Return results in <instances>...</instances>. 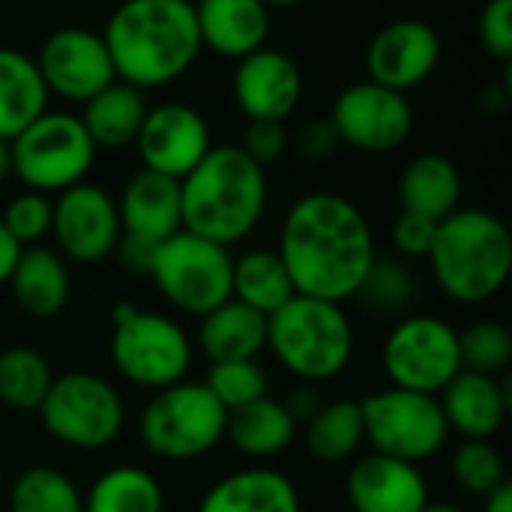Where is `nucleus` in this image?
Here are the masks:
<instances>
[{"label":"nucleus","instance_id":"17","mask_svg":"<svg viewBox=\"0 0 512 512\" xmlns=\"http://www.w3.org/2000/svg\"><path fill=\"white\" fill-rule=\"evenodd\" d=\"M441 36L429 21L399 18L384 24L366 48L369 81L408 93L432 78L441 63Z\"/></svg>","mask_w":512,"mask_h":512},{"label":"nucleus","instance_id":"28","mask_svg":"<svg viewBox=\"0 0 512 512\" xmlns=\"http://www.w3.org/2000/svg\"><path fill=\"white\" fill-rule=\"evenodd\" d=\"M48 87L30 54L0 45V138L12 141L48 111Z\"/></svg>","mask_w":512,"mask_h":512},{"label":"nucleus","instance_id":"29","mask_svg":"<svg viewBox=\"0 0 512 512\" xmlns=\"http://www.w3.org/2000/svg\"><path fill=\"white\" fill-rule=\"evenodd\" d=\"M228 441L249 459H273L285 453L297 435V420L288 408L270 396L249 402L228 414Z\"/></svg>","mask_w":512,"mask_h":512},{"label":"nucleus","instance_id":"2","mask_svg":"<svg viewBox=\"0 0 512 512\" xmlns=\"http://www.w3.org/2000/svg\"><path fill=\"white\" fill-rule=\"evenodd\" d=\"M120 81L138 90L168 87L201 54L195 0H123L102 30Z\"/></svg>","mask_w":512,"mask_h":512},{"label":"nucleus","instance_id":"10","mask_svg":"<svg viewBox=\"0 0 512 512\" xmlns=\"http://www.w3.org/2000/svg\"><path fill=\"white\" fill-rule=\"evenodd\" d=\"M39 420L45 432L72 450H105L111 447L126 423L120 393L93 372H66L51 381Z\"/></svg>","mask_w":512,"mask_h":512},{"label":"nucleus","instance_id":"31","mask_svg":"<svg viewBox=\"0 0 512 512\" xmlns=\"http://www.w3.org/2000/svg\"><path fill=\"white\" fill-rule=\"evenodd\" d=\"M366 444L363 408L354 399L327 402L306 423V447L318 462H348Z\"/></svg>","mask_w":512,"mask_h":512},{"label":"nucleus","instance_id":"23","mask_svg":"<svg viewBox=\"0 0 512 512\" xmlns=\"http://www.w3.org/2000/svg\"><path fill=\"white\" fill-rule=\"evenodd\" d=\"M198 512H300V495L285 474L246 468L213 483Z\"/></svg>","mask_w":512,"mask_h":512},{"label":"nucleus","instance_id":"43","mask_svg":"<svg viewBox=\"0 0 512 512\" xmlns=\"http://www.w3.org/2000/svg\"><path fill=\"white\" fill-rule=\"evenodd\" d=\"M339 147H342V141H339V132L330 117H315V120L303 123V129L297 135V150L309 162H324Z\"/></svg>","mask_w":512,"mask_h":512},{"label":"nucleus","instance_id":"24","mask_svg":"<svg viewBox=\"0 0 512 512\" xmlns=\"http://www.w3.org/2000/svg\"><path fill=\"white\" fill-rule=\"evenodd\" d=\"M6 285H12L15 303L33 318H54L57 312H63L72 294L63 255L39 243L21 249Z\"/></svg>","mask_w":512,"mask_h":512},{"label":"nucleus","instance_id":"32","mask_svg":"<svg viewBox=\"0 0 512 512\" xmlns=\"http://www.w3.org/2000/svg\"><path fill=\"white\" fill-rule=\"evenodd\" d=\"M84 512H165L159 480L135 465H117L93 480Z\"/></svg>","mask_w":512,"mask_h":512},{"label":"nucleus","instance_id":"48","mask_svg":"<svg viewBox=\"0 0 512 512\" xmlns=\"http://www.w3.org/2000/svg\"><path fill=\"white\" fill-rule=\"evenodd\" d=\"M483 512H512V483H501L492 495L483 498Z\"/></svg>","mask_w":512,"mask_h":512},{"label":"nucleus","instance_id":"19","mask_svg":"<svg viewBox=\"0 0 512 512\" xmlns=\"http://www.w3.org/2000/svg\"><path fill=\"white\" fill-rule=\"evenodd\" d=\"M348 504L354 512H423L429 483L417 465L372 453L348 474Z\"/></svg>","mask_w":512,"mask_h":512},{"label":"nucleus","instance_id":"38","mask_svg":"<svg viewBox=\"0 0 512 512\" xmlns=\"http://www.w3.org/2000/svg\"><path fill=\"white\" fill-rule=\"evenodd\" d=\"M450 468H453L456 486L474 498H486L501 483H507L504 456L489 441H462L453 453Z\"/></svg>","mask_w":512,"mask_h":512},{"label":"nucleus","instance_id":"3","mask_svg":"<svg viewBox=\"0 0 512 512\" xmlns=\"http://www.w3.org/2000/svg\"><path fill=\"white\" fill-rule=\"evenodd\" d=\"M183 231L219 246L246 240L267 210V168L252 162L240 144H213L180 180Z\"/></svg>","mask_w":512,"mask_h":512},{"label":"nucleus","instance_id":"30","mask_svg":"<svg viewBox=\"0 0 512 512\" xmlns=\"http://www.w3.org/2000/svg\"><path fill=\"white\" fill-rule=\"evenodd\" d=\"M294 282L273 249H252L240 258H234L231 273V297L246 303L249 309L270 318L294 297Z\"/></svg>","mask_w":512,"mask_h":512},{"label":"nucleus","instance_id":"35","mask_svg":"<svg viewBox=\"0 0 512 512\" xmlns=\"http://www.w3.org/2000/svg\"><path fill=\"white\" fill-rule=\"evenodd\" d=\"M414 294H417V282L405 261L375 258L354 297L363 303V309L375 315H399L411 306Z\"/></svg>","mask_w":512,"mask_h":512},{"label":"nucleus","instance_id":"45","mask_svg":"<svg viewBox=\"0 0 512 512\" xmlns=\"http://www.w3.org/2000/svg\"><path fill=\"white\" fill-rule=\"evenodd\" d=\"M282 405L288 408V414H291L297 423H309V420L315 417V411H318L324 402H321V396L315 393V387H312V384H306V387L294 390Z\"/></svg>","mask_w":512,"mask_h":512},{"label":"nucleus","instance_id":"26","mask_svg":"<svg viewBox=\"0 0 512 512\" xmlns=\"http://www.w3.org/2000/svg\"><path fill=\"white\" fill-rule=\"evenodd\" d=\"M402 210L426 216L432 222L447 219L462 207V171L441 153H423L411 159L399 177Z\"/></svg>","mask_w":512,"mask_h":512},{"label":"nucleus","instance_id":"46","mask_svg":"<svg viewBox=\"0 0 512 512\" xmlns=\"http://www.w3.org/2000/svg\"><path fill=\"white\" fill-rule=\"evenodd\" d=\"M512 99V84H510V72H504L501 81L489 84L480 90V108L483 111H492V114H501Z\"/></svg>","mask_w":512,"mask_h":512},{"label":"nucleus","instance_id":"25","mask_svg":"<svg viewBox=\"0 0 512 512\" xmlns=\"http://www.w3.org/2000/svg\"><path fill=\"white\" fill-rule=\"evenodd\" d=\"M198 345L210 363L255 360L267 348V318L231 297L201 315Z\"/></svg>","mask_w":512,"mask_h":512},{"label":"nucleus","instance_id":"6","mask_svg":"<svg viewBox=\"0 0 512 512\" xmlns=\"http://www.w3.org/2000/svg\"><path fill=\"white\" fill-rule=\"evenodd\" d=\"M228 411L207 384L180 381L156 390L138 417V438L147 453L165 462H192L207 456L225 438Z\"/></svg>","mask_w":512,"mask_h":512},{"label":"nucleus","instance_id":"34","mask_svg":"<svg viewBox=\"0 0 512 512\" xmlns=\"http://www.w3.org/2000/svg\"><path fill=\"white\" fill-rule=\"evenodd\" d=\"M54 375L48 360L24 345L0 354V402L15 411H39Z\"/></svg>","mask_w":512,"mask_h":512},{"label":"nucleus","instance_id":"36","mask_svg":"<svg viewBox=\"0 0 512 512\" xmlns=\"http://www.w3.org/2000/svg\"><path fill=\"white\" fill-rule=\"evenodd\" d=\"M462 369L498 378L512 363V333L501 321H477L459 333Z\"/></svg>","mask_w":512,"mask_h":512},{"label":"nucleus","instance_id":"44","mask_svg":"<svg viewBox=\"0 0 512 512\" xmlns=\"http://www.w3.org/2000/svg\"><path fill=\"white\" fill-rule=\"evenodd\" d=\"M156 246L159 243H150V240H141V237H132V234H120V240L114 246V255H117V261L129 273L150 276V264H153V255H156Z\"/></svg>","mask_w":512,"mask_h":512},{"label":"nucleus","instance_id":"39","mask_svg":"<svg viewBox=\"0 0 512 512\" xmlns=\"http://www.w3.org/2000/svg\"><path fill=\"white\" fill-rule=\"evenodd\" d=\"M51 213H54L51 195L24 189L21 195H15L6 204L0 222L18 240V246L24 249V246H36L45 234H51Z\"/></svg>","mask_w":512,"mask_h":512},{"label":"nucleus","instance_id":"50","mask_svg":"<svg viewBox=\"0 0 512 512\" xmlns=\"http://www.w3.org/2000/svg\"><path fill=\"white\" fill-rule=\"evenodd\" d=\"M423 512H465V510H462V507H456V504H444V501H441V504H432V501H429V504L423 507Z\"/></svg>","mask_w":512,"mask_h":512},{"label":"nucleus","instance_id":"12","mask_svg":"<svg viewBox=\"0 0 512 512\" xmlns=\"http://www.w3.org/2000/svg\"><path fill=\"white\" fill-rule=\"evenodd\" d=\"M384 375L399 390L438 396L459 372V333L435 315H411L384 339Z\"/></svg>","mask_w":512,"mask_h":512},{"label":"nucleus","instance_id":"13","mask_svg":"<svg viewBox=\"0 0 512 512\" xmlns=\"http://www.w3.org/2000/svg\"><path fill=\"white\" fill-rule=\"evenodd\" d=\"M330 120L339 141L360 153L399 150L414 132V108L408 96L369 78L348 84L336 96Z\"/></svg>","mask_w":512,"mask_h":512},{"label":"nucleus","instance_id":"16","mask_svg":"<svg viewBox=\"0 0 512 512\" xmlns=\"http://www.w3.org/2000/svg\"><path fill=\"white\" fill-rule=\"evenodd\" d=\"M51 234L63 258L96 264L114 255L123 234L117 201L96 183H78L57 195L51 213Z\"/></svg>","mask_w":512,"mask_h":512},{"label":"nucleus","instance_id":"7","mask_svg":"<svg viewBox=\"0 0 512 512\" xmlns=\"http://www.w3.org/2000/svg\"><path fill=\"white\" fill-rule=\"evenodd\" d=\"M111 324V363L129 384L156 393L186 381L192 342L174 318L144 312L132 303H117Z\"/></svg>","mask_w":512,"mask_h":512},{"label":"nucleus","instance_id":"15","mask_svg":"<svg viewBox=\"0 0 512 512\" xmlns=\"http://www.w3.org/2000/svg\"><path fill=\"white\" fill-rule=\"evenodd\" d=\"M141 168L183 180L213 147L207 117L186 102H159L147 108L141 132L132 144Z\"/></svg>","mask_w":512,"mask_h":512},{"label":"nucleus","instance_id":"42","mask_svg":"<svg viewBox=\"0 0 512 512\" xmlns=\"http://www.w3.org/2000/svg\"><path fill=\"white\" fill-rule=\"evenodd\" d=\"M435 231H438V222L402 210L396 216V222H393V246L405 258H426L429 249H432Z\"/></svg>","mask_w":512,"mask_h":512},{"label":"nucleus","instance_id":"41","mask_svg":"<svg viewBox=\"0 0 512 512\" xmlns=\"http://www.w3.org/2000/svg\"><path fill=\"white\" fill-rule=\"evenodd\" d=\"M240 150L258 162L261 168L279 162L288 150V132H285V123H276V120H249L246 129H243V138H240Z\"/></svg>","mask_w":512,"mask_h":512},{"label":"nucleus","instance_id":"1","mask_svg":"<svg viewBox=\"0 0 512 512\" xmlns=\"http://www.w3.org/2000/svg\"><path fill=\"white\" fill-rule=\"evenodd\" d=\"M276 252L297 294L330 303L351 300L378 258L369 219L339 192L297 198L285 213Z\"/></svg>","mask_w":512,"mask_h":512},{"label":"nucleus","instance_id":"37","mask_svg":"<svg viewBox=\"0 0 512 512\" xmlns=\"http://www.w3.org/2000/svg\"><path fill=\"white\" fill-rule=\"evenodd\" d=\"M204 384L228 414L249 405V402H258V399L270 396V381H267V372L258 366V360L210 363V372H207Z\"/></svg>","mask_w":512,"mask_h":512},{"label":"nucleus","instance_id":"9","mask_svg":"<svg viewBox=\"0 0 512 512\" xmlns=\"http://www.w3.org/2000/svg\"><path fill=\"white\" fill-rule=\"evenodd\" d=\"M234 258L228 246L204 240L192 231H177L156 246L150 279L159 294L183 315H207L231 300Z\"/></svg>","mask_w":512,"mask_h":512},{"label":"nucleus","instance_id":"20","mask_svg":"<svg viewBox=\"0 0 512 512\" xmlns=\"http://www.w3.org/2000/svg\"><path fill=\"white\" fill-rule=\"evenodd\" d=\"M114 201H117L123 234L162 243L183 228L180 180L174 177L141 168L123 183V192Z\"/></svg>","mask_w":512,"mask_h":512},{"label":"nucleus","instance_id":"11","mask_svg":"<svg viewBox=\"0 0 512 512\" xmlns=\"http://www.w3.org/2000/svg\"><path fill=\"white\" fill-rule=\"evenodd\" d=\"M366 441L375 453L420 465L438 456L450 438L438 396L387 387L360 402Z\"/></svg>","mask_w":512,"mask_h":512},{"label":"nucleus","instance_id":"8","mask_svg":"<svg viewBox=\"0 0 512 512\" xmlns=\"http://www.w3.org/2000/svg\"><path fill=\"white\" fill-rule=\"evenodd\" d=\"M9 153L12 174L24 189L42 195H60L63 189L84 183L96 162V144L81 117L51 108L9 141Z\"/></svg>","mask_w":512,"mask_h":512},{"label":"nucleus","instance_id":"40","mask_svg":"<svg viewBox=\"0 0 512 512\" xmlns=\"http://www.w3.org/2000/svg\"><path fill=\"white\" fill-rule=\"evenodd\" d=\"M477 36L486 54L501 63L512 60V0H486L477 18Z\"/></svg>","mask_w":512,"mask_h":512},{"label":"nucleus","instance_id":"18","mask_svg":"<svg viewBox=\"0 0 512 512\" xmlns=\"http://www.w3.org/2000/svg\"><path fill=\"white\" fill-rule=\"evenodd\" d=\"M303 99V72L294 57L279 48H258L237 60L234 102L246 120L285 123Z\"/></svg>","mask_w":512,"mask_h":512},{"label":"nucleus","instance_id":"52","mask_svg":"<svg viewBox=\"0 0 512 512\" xmlns=\"http://www.w3.org/2000/svg\"><path fill=\"white\" fill-rule=\"evenodd\" d=\"M0 477H3V453H0Z\"/></svg>","mask_w":512,"mask_h":512},{"label":"nucleus","instance_id":"21","mask_svg":"<svg viewBox=\"0 0 512 512\" xmlns=\"http://www.w3.org/2000/svg\"><path fill=\"white\" fill-rule=\"evenodd\" d=\"M444 420L450 432H459L465 441H489L507 420L510 393L507 387L480 372L462 369L441 393H438Z\"/></svg>","mask_w":512,"mask_h":512},{"label":"nucleus","instance_id":"5","mask_svg":"<svg viewBox=\"0 0 512 512\" xmlns=\"http://www.w3.org/2000/svg\"><path fill=\"white\" fill-rule=\"evenodd\" d=\"M267 348L303 384L339 378L354 357V327L342 303L294 294L267 318Z\"/></svg>","mask_w":512,"mask_h":512},{"label":"nucleus","instance_id":"27","mask_svg":"<svg viewBox=\"0 0 512 512\" xmlns=\"http://www.w3.org/2000/svg\"><path fill=\"white\" fill-rule=\"evenodd\" d=\"M147 108H150L147 93L117 78L84 102L81 123L90 141L96 144V150H123L135 144Z\"/></svg>","mask_w":512,"mask_h":512},{"label":"nucleus","instance_id":"49","mask_svg":"<svg viewBox=\"0 0 512 512\" xmlns=\"http://www.w3.org/2000/svg\"><path fill=\"white\" fill-rule=\"evenodd\" d=\"M12 174V153H9V141L0 138V180H6Z\"/></svg>","mask_w":512,"mask_h":512},{"label":"nucleus","instance_id":"14","mask_svg":"<svg viewBox=\"0 0 512 512\" xmlns=\"http://www.w3.org/2000/svg\"><path fill=\"white\" fill-rule=\"evenodd\" d=\"M48 93H57L66 102L84 105L111 81H117L111 54L102 33L87 27H60L54 30L39 54L33 57Z\"/></svg>","mask_w":512,"mask_h":512},{"label":"nucleus","instance_id":"4","mask_svg":"<svg viewBox=\"0 0 512 512\" xmlns=\"http://www.w3.org/2000/svg\"><path fill=\"white\" fill-rule=\"evenodd\" d=\"M426 261L432 279L453 303L483 306L498 297L510 279V228L483 207H459L438 222Z\"/></svg>","mask_w":512,"mask_h":512},{"label":"nucleus","instance_id":"22","mask_svg":"<svg viewBox=\"0 0 512 512\" xmlns=\"http://www.w3.org/2000/svg\"><path fill=\"white\" fill-rule=\"evenodd\" d=\"M201 48L240 60L270 39V9L264 0H195Z\"/></svg>","mask_w":512,"mask_h":512},{"label":"nucleus","instance_id":"51","mask_svg":"<svg viewBox=\"0 0 512 512\" xmlns=\"http://www.w3.org/2000/svg\"><path fill=\"white\" fill-rule=\"evenodd\" d=\"M297 3H303V0H264L267 9H288V6H297Z\"/></svg>","mask_w":512,"mask_h":512},{"label":"nucleus","instance_id":"47","mask_svg":"<svg viewBox=\"0 0 512 512\" xmlns=\"http://www.w3.org/2000/svg\"><path fill=\"white\" fill-rule=\"evenodd\" d=\"M18 255H21L18 240H15V237L6 231V225L0 222V285H6V282H9V276H12V270H15Z\"/></svg>","mask_w":512,"mask_h":512},{"label":"nucleus","instance_id":"33","mask_svg":"<svg viewBox=\"0 0 512 512\" xmlns=\"http://www.w3.org/2000/svg\"><path fill=\"white\" fill-rule=\"evenodd\" d=\"M9 512H84V498L63 471L33 465L15 477L9 489Z\"/></svg>","mask_w":512,"mask_h":512}]
</instances>
